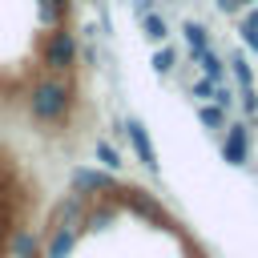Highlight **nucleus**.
Masks as SVG:
<instances>
[{"label": "nucleus", "mask_w": 258, "mask_h": 258, "mask_svg": "<svg viewBox=\"0 0 258 258\" xmlns=\"http://www.w3.org/2000/svg\"><path fill=\"white\" fill-rule=\"evenodd\" d=\"M69 105H73V93H69V85H60V81H36L32 85V93H28V109H32V117L36 121H64V113H69Z\"/></svg>", "instance_id": "f257e3e1"}, {"label": "nucleus", "mask_w": 258, "mask_h": 258, "mask_svg": "<svg viewBox=\"0 0 258 258\" xmlns=\"http://www.w3.org/2000/svg\"><path fill=\"white\" fill-rule=\"evenodd\" d=\"M40 56H44V64H48L52 73H69V69L77 64V40H73L64 28H52V32L44 36Z\"/></svg>", "instance_id": "f03ea898"}, {"label": "nucleus", "mask_w": 258, "mask_h": 258, "mask_svg": "<svg viewBox=\"0 0 258 258\" xmlns=\"http://www.w3.org/2000/svg\"><path fill=\"white\" fill-rule=\"evenodd\" d=\"M222 157H226V165H246V157H250V129H246L242 121H234V125H226V141H222Z\"/></svg>", "instance_id": "7ed1b4c3"}, {"label": "nucleus", "mask_w": 258, "mask_h": 258, "mask_svg": "<svg viewBox=\"0 0 258 258\" xmlns=\"http://www.w3.org/2000/svg\"><path fill=\"white\" fill-rule=\"evenodd\" d=\"M125 133H129V141H133V149H137L141 165H145L149 173H157V169H161V161H157V149H153V141H149L145 125H141L137 117H129V121H125Z\"/></svg>", "instance_id": "20e7f679"}, {"label": "nucleus", "mask_w": 258, "mask_h": 258, "mask_svg": "<svg viewBox=\"0 0 258 258\" xmlns=\"http://www.w3.org/2000/svg\"><path fill=\"white\" fill-rule=\"evenodd\" d=\"M73 189L77 194H117V181L113 173H101V169H73Z\"/></svg>", "instance_id": "39448f33"}, {"label": "nucleus", "mask_w": 258, "mask_h": 258, "mask_svg": "<svg viewBox=\"0 0 258 258\" xmlns=\"http://www.w3.org/2000/svg\"><path fill=\"white\" fill-rule=\"evenodd\" d=\"M81 214H85V198H81V194L64 198V202L52 210V230H56V226H81Z\"/></svg>", "instance_id": "423d86ee"}, {"label": "nucleus", "mask_w": 258, "mask_h": 258, "mask_svg": "<svg viewBox=\"0 0 258 258\" xmlns=\"http://www.w3.org/2000/svg\"><path fill=\"white\" fill-rule=\"evenodd\" d=\"M77 226H56L52 230V238H48V258H69L73 254V246H77Z\"/></svg>", "instance_id": "0eeeda50"}, {"label": "nucleus", "mask_w": 258, "mask_h": 258, "mask_svg": "<svg viewBox=\"0 0 258 258\" xmlns=\"http://www.w3.org/2000/svg\"><path fill=\"white\" fill-rule=\"evenodd\" d=\"M181 32H185L189 56H198V52H206V48H210V32H206V24H198V20H185V24H181Z\"/></svg>", "instance_id": "6e6552de"}, {"label": "nucleus", "mask_w": 258, "mask_h": 258, "mask_svg": "<svg viewBox=\"0 0 258 258\" xmlns=\"http://www.w3.org/2000/svg\"><path fill=\"white\" fill-rule=\"evenodd\" d=\"M194 60L202 64V77H210V81H222V77H226V60H222V56L214 52V44H210L206 52H198Z\"/></svg>", "instance_id": "1a4fd4ad"}, {"label": "nucleus", "mask_w": 258, "mask_h": 258, "mask_svg": "<svg viewBox=\"0 0 258 258\" xmlns=\"http://www.w3.org/2000/svg\"><path fill=\"white\" fill-rule=\"evenodd\" d=\"M125 198H129V206H133V210H137V214H149V218H153V222H165V210H161V206H157V202H153V198H149V194H145V198H141V194H137V189H125Z\"/></svg>", "instance_id": "9d476101"}, {"label": "nucleus", "mask_w": 258, "mask_h": 258, "mask_svg": "<svg viewBox=\"0 0 258 258\" xmlns=\"http://www.w3.org/2000/svg\"><path fill=\"white\" fill-rule=\"evenodd\" d=\"M198 121H202L206 129H226V109L214 105V101H202V105H198Z\"/></svg>", "instance_id": "9b49d317"}, {"label": "nucleus", "mask_w": 258, "mask_h": 258, "mask_svg": "<svg viewBox=\"0 0 258 258\" xmlns=\"http://www.w3.org/2000/svg\"><path fill=\"white\" fill-rule=\"evenodd\" d=\"M141 28H145V36H149L153 44H161V40L169 36V24H165L157 12H145V16H141Z\"/></svg>", "instance_id": "f8f14e48"}, {"label": "nucleus", "mask_w": 258, "mask_h": 258, "mask_svg": "<svg viewBox=\"0 0 258 258\" xmlns=\"http://www.w3.org/2000/svg\"><path fill=\"white\" fill-rule=\"evenodd\" d=\"M226 64L234 69V77H238V85H242V89H246V85H254V69H250V60H246L242 52H234Z\"/></svg>", "instance_id": "ddd939ff"}, {"label": "nucleus", "mask_w": 258, "mask_h": 258, "mask_svg": "<svg viewBox=\"0 0 258 258\" xmlns=\"http://www.w3.org/2000/svg\"><path fill=\"white\" fill-rule=\"evenodd\" d=\"M97 161L105 165V169H121V153H117V145H109V141H97Z\"/></svg>", "instance_id": "4468645a"}, {"label": "nucleus", "mask_w": 258, "mask_h": 258, "mask_svg": "<svg viewBox=\"0 0 258 258\" xmlns=\"http://www.w3.org/2000/svg\"><path fill=\"white\" fill-rule=\"evenodd\" d=\"M12 254H16V258H36V238H32L28 230H20V234L12 238Z\"/></svg>", "instance_id": "2eb2a0df"}, {"label": "nucleus", "mask_w": 258, "mask_h": 258, "mask_svg": "<svg viewBox=\"0 0 258 258\" xmlns=\"http://www.w3.org/2000/svg\"><path fill=\"white\" fill-rule=\"evenodd\" d=\"M173 60H177V52H173L169 44H161V48L153 52V73H157V77H165V73L173 69Z\"/></svg>", "instance_id": "dca6fc26"}, {"label": "nucleus", "mask_w": 258, "mask_h": 258, "mask_svg": "<svg viewBox=\"0 0 258 258\" xmlns=\"http://www.w3.org/2000/svg\"><path fill=\"white\" fill-rule=\"evenodd\" d=\"M109 222H113V210H109V206H101V210H93V214L85 218V226H89V230H105Z\"/></svg>", "instance_id": "f3484780"}, {"label": "nucleus", "mask_w": 258, "mask_h": 258, "mask_svg": "<svg viewBox=\"0 0 258 258\" xmlns=\"http://www.w3.org/2000/svg\"><path fill=\"white\" fill-rule=\"evenodd\" d=\"M214 89H218V81H210V77H202V81L194 85V97H198V101H214Z\"/></svg>", "instance_id": "a211bd4d"}, {"label": "nucleus", "mask_w": 258, "mask_h": 258, "mask_svg": "<svg viewBox=\"0 0 258 258\" xmlns=\"http://www.w3.org/2000/svg\"><path fill=\"white\" fill-rule=\"evenodd\" d=\"M242 109H246L250 117L258 113V93H254V85H246V89H242Z\"/></svg>", "instance_id": "6ab92c4d"}, {"label": "nucleus", "mask_w": 258, "mask_h": 258, "mask_svg": "<svg viewBox=\"0 0 258 258\" xmlns=\"http://www.w3.org/2000/svg\"><path fill=\"white\" fill-rule=\"evenodd\" d=\"M214 105H222V109H230V105H234V93H230L222 81H218V89H214Z\"/></svg>", "instance_id": "aec40b11"}, {"label": "nucleus", "mask_w": 258, "mask_h": 258, "mask_svg": "<svg viewBox=\"0 0 258 258\" xmlns=\"http://www.w3.org/2000/svg\"><path fill=\"white\" fill-rule=\"evenodd\" d=\"M218 8H222V12H230V16H234V12H238V8H242V4H238V0H218Z\"/></svg>", "instance_id": "412c9836"}, {"label": "nucleus", "mask_w": 258, "mask_h": 258, "mask_svg": "<svg viewBox=\"0 0 258 258\" xmlns=\"http://www.w3.org/2000/svg\"><path fill=\"white\" fill-rule=\"evenodd\" d=\"M238 4H242V8H246V4H254V0H238Z\"/></svg>", "instance_id": "4be33fe9"}]
</instances>
